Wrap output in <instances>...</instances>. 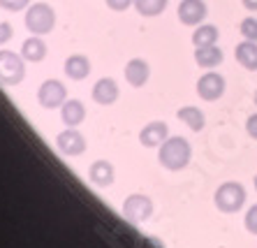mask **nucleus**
Returning <instances> with one entry per match:
<instances>
[{
    "label": "nucleus",
    "mask_w": 257,
    "mask_h": 248,
    "mask_svg": "<svg viewBox=\"0 0 257 248\" xmlns=\"http://www.w3.org/2000/svg\"><path fill=\"white\" fill-rule=\"evenodd\" d=\"M160 165L167 170H183L190 160V144L183 137H167L160 144Z\"/></svg>",
    "instance_id": "1"
},
{
    "label": "nucleus",
    "mask_w": 257,
    "mask_h": 248,
    "mask_svg": "<svg viewBox=\"0 0 257 248\" xmlns=\"http://www.w3.org/2000/svg\"><path fill=\"white\" fill-rule=\"evenodd\" d=\"M56 26V12L47 3H33L26 10V28L33 35H47Z\"/></svg>",
    "instance_id": "2"
},
{
    "label": "nucleus",
    "mask_w": 257,
    "mask_h": 248,
    "mask_svg": "<svg viewBox=\"0 0 257 248\" xmlns=\"http://www.w3.org/2000/svg\"><path fill=\"white\" fill-rule=\"evenodd\" d=\"M245 202V190L241 183H222L218 190H215V206L225 213H234L239 211Z\"/></svg>",
    "instance_id": "3"
},
{
    "label": "nucleus",
    "mask_w": 257,
    "mask_h": 248,
    "mask_svg": "<svg viewBox=\"0 0 257 248\" xmlns=\"http://www.w3.org/2000/svg\"><path fill=\"white\" fill-rule=\"evenodd\" d=\"M24 74H26L24 56L3 49V51H0V81L7 86H14L24 79Z\"/></svg>",
    "instance_id": "4"
},
{
    "label": "nucleus",
    "mask_w": 257,
    "mask_h": 248,
    "mask_svg": "<svg viewBox=\"0 0 257 248\" xmlns=\"http://www.w3.org/2000/svg\"><path fill=\"white\" fill-rule=\"evenodd\" d=\"M37 100L42 104L44 109H56V107H63V102L67 100V91H65V84L58 81V79H47L40 91H37Z\"/></svg>",
    "instance_id": "5"
},
{
    "label": "nucleus",
    "mask_w": 257,
    "mask_h": 248,
    "mask_svg": "<svg viewBox=\"0 0 257 248\" xmlns=\"http://www.w3.org/2000/svg\"><path fill=\"white\" fill-rule=\"evenodd\" d=\"M151 211H153V204H151V200L146 197V195L135 193L123 202V216H125L127 220H132V223H142V220H146V218L151 216Z\"/></svg>",
    "instance_id": "6"
},
{
    "label": "nucleus",
    "mask_w": 257,
    "mask_h": 248,
    "mask_svg": "<svg viewBox=\"0 0 257 248\" xmlns=\"http://www.w3.org/2000/svg\"><path fill=\"white\" fill-rule=\"evenodd\" d=\"M197 93H199V97H204V100L213 102V100H218V97L225 93V79H222L218 72L202 74V77H199V81H197Z\"/></svg>",
    "instance_id": "7"
},
{
    "label": "nucleus",
    "mask_w": 257,
    "mask_h": 248,
    "mask_svg": "<svg viewBox=\"0 0 257 248\" xmlns=\"http://www.w3.org/2000/svg\"><path fill=\"white\" fill-rule=\"evenodd\" d=\"M179 19L186 26H199L206 19V3L204 0H181Z\"/></svg>",
    "instance_id": "8"
},
{
    "label": "nucleus",
    "mask_w": 257,
    "mask_h": 248,
    "mask_svg": "<svg viewBox=\"0 0 257 248\" xmlns=\"http://www.w3.org/2000/svg\"><path fill=\"white\" fill-rule=\"evenodd\" d=\"M56 146H58L60 153H65V156H79V153H84V149H86V140L81 137L79 130L67 128L65 133H60L58 137H56Z\"/></svg>",
    "instance_id": "9"
},
{
    "label": "nucleus",
    "mask_w": 257,
    "mask_h": 248,
    "mask_svg": "<svg viewBox=\"0 0 257 248\" xmlns=\"http://www.w3.org/2000/svg\"><path fill=\"white\" fill-rule=\"evenodd\" d=\"M116 97H118V86H116L114 79L109 77H102L95 81V86H93V100H95L97 104H114Z\"/></svg>",
    "instance_id": "10"
},
{
    "label": "nucleus",
    "mask_w": 257,
    "mask_h": 248,
    "mask_svg": "<svg viewBox=\"0 0 257 248\" xmlns=\"http://www.w3.org/2000/svg\"><path fill=\"white\" fill-rule=\"evenodd\" d=\"M149 74H151V67L144 58H132V61H127L125 79H127V84L130 86H135V88L144 86L146 81H149Z\"/></svg>",
    "instance_id": "11"
},
{
    "label": "nucleus",
    "mask_w": 257,
    "mask_h": 248,
    "mask_svg": "<svg viewBox=\"0 0 257 248\" xmlns=\"http://www.w3.org/2000/svg\"><path fill=\"white\" fill-rule=\"evenodd\" d=\"M167 137H169V128H167V123H162V121L149 123V126L139 133V142H142L144 146H160Z\"/></svg>",
    "instance_id": "12"
},
{
    "label": "nucleus",
    "mask_w": 257,
    "mask_h": 248,
    "mask_svg": "<svg viewBox=\"0 0 257 248\" xmlns=\"http://www.w3.org/2000/svg\"><path fill=\"white\" fill-rule=\"evenodd\" d=\"M195 61H197L199 67L204 70H213L222 63V51L215 44H209V47H195Z\"/></svg>",
    "instance_id": "13"
},
{
    "label": "nucleus",
    "mask_w": 257,
    "mask_h": 248,
    "mask_svg": "<svg viewBox=\"0 0 257 248\" xmlns=\"http://www.w3.org/2000/svg\"><path fill=\"white\" fill-rule=\"evenodd\" d=\"M60 114H63V123H65L67 128H77L79 123L86 118V107L81 100H65Z\"/></svg>",
    "instance_id": "14"
},
{
    "label": "nucleus",
    "mask_w": 257,
    "mask_h": 248,
    "mask_svg": "<svg viewBox=\"0 0 257 248\" xmlns=\"http://www.w3.org/2000/svg\"><path fill=\"white\" fill-rule=\"evenodd\" d=\"M88 176L95 186H102V188L111 186V183H114V167H111V163H107V160H97V163L90 165Z\"/></svg>",
    "instance_id": "15"
},
{
    "label": "nucleus",
    "mask_w": 257,
    "mask_h": 248,
    "mask_svg": "<svg viewBox=\"0 0 257 248\" xmlns=\"http://www.w3.org/2000/svg\"><path fill=\"white\" fill-rule=\"evenodd\" d=\"M21 56H24V61H30V63H40L47 56V44L42 42V37L40 35H33L28 37L21 47Z\"/></svg>",
    "instance_id": "16"
},
{
    "label": "nucleus",
    "mask_w": 257,
    "mask_h": 248,
    "mask_svg": "<svg viewBox=\"0 0 257 248\" xmlns=\"http://www.w3.org/2000/svg\"><path fill=\"white\" fill-rule=\"evenodd\" d=\"M236 61L245 67V70H257V42H250V40H243L241 44H236Z\"/></svg>",
    "instance_id": "17"
},
{
    "label": "nucleus",
    "mask_w": 257,
    "mask_h": 248,
    "mask_svg": "<svg viewBox=\"0 0 257 248\" xmlns=\"http://www.w3.org/2000/svg\"><path fill=\"white\" fill-rule=\"evenodd\" d=\"M88 72H90V61L86 58V56H81V54H74V56H70L65 61V74L70 79H84V77H88Z\"/></svg>",
    "instance_id": "18"
},
{
    "label": "nucleus",
    "mask_w": 257,
    "mask_h": 248,
    "mask_svg": "<svg viewBox=\"0 0 257 248\" xmlns=\"http://www.w3.org/2000/svg\"><path fill=\"white\" fill-rule=\"evenodd\" d=\"M218 28L211 24H199L197 28H195V33H192V44L195 47H209V44H215L218 42Z\"/></svg>",
    "instance_id": "19"
},
{
    "label": "nucleus",
    "mask_w": 257,
    "mask_h": 248,
    "mask_svg": "<svg viewBox=\"0 0 257 248\" xmlns=\"http://www.w3.org/2000/svg\"><path fill=\"white\" fill-rule=\"evenodd\" d=\"M179 121H183L190 130L199 133L204 128V114L197 107H183V109H179Z\"/></svg>",
    "instance_id": "20"
},
{
    "label": "nucleus",
    "mask_w": 257,
    "mask_h": 248,
    "mask_svg": "<svg viewBox=\"0 0 257 248\" xmlns=\"http://www.w3.org/2000/svg\"><path fill=\"white\" fill-rule=\"evenodd\" d=\"M135 7L142 17H158L165 12L167 0H135Z\"/></svg>",
    "instance_id": "21"
},
{
    "label": "nucleus",
    "mask_w": 257,
    "mask_h": 248,
    "mask_svg": "<svg viewBox=\"0 0 257 248\" xmlns=\"http://www.w3.org/2000/svg\"><path fill=\"white\" fill-rule=\"evenodd\" d=\"M243 40H250V42H257V19L255 17H245L239 26Z\"/></svg>",
    "instance_id": "22"
},
{
    "label": "nucleus",
    "mask_w": 257,
    "mask_h": 248,
    "mask_svg": "<svg viewBox=\"0 0 257 248\" xmlns=\"http://www.w3.org/2000/svg\"><path fill=\"white\" fill-rule=\"evenodd\" d=\"M30 0H0V7L7 10V12H21V10H28Z\"/></svg>",
    "instance_id": "23"
},
{
    "label": "nucleus",
    "mask_w": 257,
    "mask_h": 248,
    "mask_svg": "<svg viewBox=\"0 0 257 248\" xmlns=\"http://www.w3.org/2000/svg\"><path fill=\"white\" fill-rule=\"evenodd\" d=\"M245 227H248V232L257 234V204L250 206L248 213H245Z\"/></svg>",
    "instance_id": "24"
},
{
    "label": "nucleus",
    "mask_w": 257,
    "mask_h": 248,
    "mask_svg": "<svg viewBox=\"0 0 257 248\" xmlns=\"http://www.w3.org/2000/svg\"><path fill=\"white\" fill-rule=\"evenodd\" d=\"M107 5L114 10V12H123L130 5H135V0H107Z\"/></svg>",
    "instance_id": "25"
},
{
    "label": "nucleus",
    "mask_w": 257,
    "mask_h": 248,
    "mask_svg": "<svg viewBox=\"0 0 257 248\" xmlns=\"http://www.w3.org/2000/svg\"><path fill=\"white\" fill-rule=\"evenodd\" d=\"M14 35V31H12V26L7 24V21H3L0 24V44H5V42H10V37Z\"/></svg>",
    "instance_id": "26"
},
{
    "label": "nucleus",
    "mask_w": 257,
    "mask_h": 248,
    "mask_svg": "<svg viewBox=\"0 0 257 248\" xmlns=\"http://www.w3.org/2000/svg\"><path fill=\"white\" fill-rule=\"evenodd\" d=\"M245 128H248V135H250V137H255V140H257V114H252L250 118H248V123H245Z\"/></svg>",
    "instance_id": "27"
},
{
    "label": "nucleus",
    "mask_w": 257,
    "mask_h": 248,
    "mask_svg": "<svg viewBox=\"0 0 257 248\" xmlns=\"http://www.w3.org/2000/svg\"><path fill=\"white\" fill-rule=\"evenodd\" d=\"M243 3L245 10H250V12H257V0H241Z\"/></svg>",
    "instance_id": "28"
},
{
    "label": "nucleus",
    "mask_w": 257,
    "mask_h": 248,
    "mask_svg": "<svg viewBox=\"0 0 257 248\" xmlns=\"http://www.w3.org/2000/svg\"><path fill=\"white\" fill-rule=\"evenodd\" d=\"M255 188H257V176H255Z\"/></svg>",
    "instance_id": "29"
},
{
    "label": "nucleus",
    "mask_w": 257,
    "mask_h": 248,
    "mask_svg": "<svg viewBox=\"0 0 257 248\" xmlns=\"http://www.w3.org/2000/svg\"><path fill=\"white\" fill-rule=\"evenodd\" d=\"M255 104H257V93H255Z\"/></svg>",
    "instance_id": "30"
}]
</instances>
